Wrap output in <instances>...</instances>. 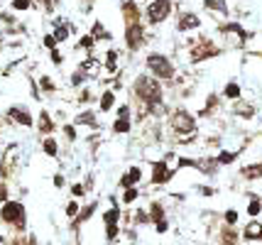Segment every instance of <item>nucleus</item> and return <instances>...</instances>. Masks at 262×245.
<instances>
[{"label": "nucleus", "mask_w": 262, "mask_h": 245, "mask_svg": "<svg viewBox=\"0 0 262 245\" xmlns=\"http://www.w3.org/2000/svg\"><path fill=\"white\" fill-rule=\"evenodd\" d=\"M167 123H169V130L177 135L174 142H179V145H194L196 142V138H199V118L191 110H186L184 105H177V108L169 110Z\"/></svg>", "instance_id": "f257e3e1"}, {"label": "nucleus", "mask_w": 262, "mask_h": 245, "mask_svg": "<svg viewBox=\"0 0 262 245\" xmlns=\"http://www.w3.org/2000/svg\"><path fill=\"white\" fill-rule=\"evenodd\" d=\"M130 88H133L135 101H142V103H147V105L164 103V83L157 76H152V74H137Z\"/></svg>", "instance_id": "f03ea898"}, {"label": "nucleus", "mask_w": 262, "mask_h": 245, "mask_svg": "<svg viewBox=\"0 0 262 245\" xmlns=\"http://www.w3.org/2000/svg\"><path fill=\"white\" fill-rule=\"evenodd\" d=\"M223 54V47L213 42L211 37H199V39H189V52H186V57H189V64H206V61H211V59H216Z\"/></svg>", "instance_id": "7ed1b4c3"}, {"label": "nucleus", "mask_w": 262, "mask_h": 245, "mask_svg": "<svg viewBox=\"0 0 262 245\" xmlns=\"http://www.w3.org/2000/svg\"><path fill=\"white\" fill-rule=\"evenodd\" d=\"M145 66H147V71L152 76H157L164 83H171L177 79V66H174V61L164 52H149L145 57Z\"/></svg>", "instance_id": "20e7f679"}, {"label": "nucleus", "mask_w": 262, "mask_h": 245, "mask_svg": "<svg viewBox=\"0 0 262 245\" xmlns=\"http://www.w3.org/2000/svg\"><path fill=\"white\" fill-rule=\"evenodd\" d=\"M0 221L23 233L25 228H27V211H25V204L23 201H15V198H8L5 204H0Z\"/></svg>", "instance_id": "39448f33"}, {"label": "nucleus", "mask_w": 262, "mask_h": 245, "mask_svg": "<svg viewBox=\"0 0 262 245\" xmlns=\"http://www.w3.org/2000/svg\"><path fill=\"white\" fill-rule=\"evenodd\" d=\"M216 32L218 35H223V39L228 42L230 47L235 49H243L248 44V39H250V32L243 27L240 23H233V20H226V23H218L216 25Z\"/></svg>", "instance_id": "423d86ee"}, {"label": "nucleus", "mask_w": 262, "mask_h": 245, "mask_svg": "<svg viewBox=\"0 0 262 245\" xmlns=\"http://www.w3.org/2000/svg\"><path fill=\"white\" fill-rule=\"evenodd\" d=\"M174 12V0H149L147 8H145V20L147 25L157 27V25L167 23Z\"/></svg>", "instance_id": "0eeeda50"}, {"label": "nucleus", "mask_w": 262, "mask_h": 245, "mask_svg": "<svg viewBox=\"0 0 262 245\" xmlns=\"http://www.w3.org/2000/svg\"><path fill=\"white\" fill-rule=\"evenodd\" d=\"M123 39H125V49L127 52H140V49L147 44V25L145 23H130L125 25V32H123Z\"/></svg>", "instance_id": "6e6552de"}, {"label": "nucleus", "mask_w": 262, "mask_h": 245, "mask_svg": "<svg viewBox=\"0 0 262 245\" xmlns=\"http://www.w3.org/2000/svg\"><path fill=\"white\" fill-rule=\"evenodd\" d=\"M133 123H135L133 105L123 103L115 108V120H113V125H111V130H113V135H127V132L133 130Z\"/></svg>", "instance_id": "1a4fd4ad"}, {"label": "nucleus", "mask_w": 262, "mask_h": 245, "mask_svg": "<svg viewBox=\"0 0 262 245\" xmlns=\"http://www.w3.org/2000/svg\"><path fill=\"white\" fill-rule=\"evenodd\" d=\"M5 118L10 120V123H15V125H20V128H32L34 123V116L30 113V108L23 103H12L8 110H5Z\"/></svg>", "instance_id": "9d476101"}, {"label": "nucleus", "mask_w": 262, "mask_h": 245, "mask_svg": "<svg viewBox=\"0 0 262 245\" xmlns=\"http://www.w3.org/2000/svg\"><path fill=\"white\" fill-rule=\"evenodd\" d=\"M201 25H204V20H201V15H199V12H194V10L177 12V32L189 35V32H196Z\"/></svg>", "instance_id": "9b49d317"}, {"label": "nucleus", "mask_w": 262, "mask_h": 245, "mask_svg": "<svg viewBox=\"0 0 262 245\" xmlns=\"http://www.w3.org/2000/svg\"><path fill=\"white\" fill-rule=\"evenodd\" d=\"M177 167H169L167 160H155L152 162V184H167L171 176H174Z\"/></svg>", "instance_id": "f8f14e48"}, {"label": "nucleus", "mask_w": 262, "mask_h": 245, "mask_svg": "<svg viewBox=\"0 0 262 245\" xmlns=\"http://www.w3.org/2000/svg\"><path fill=\"white\" fill-rule=\"evenodd\" d=\"M120 15H123V23H125V25L142 23V15H145V10L137 5V0H123V3H120Z\"/></svg>", "instance_id": "ddd939ff"}, {"label": "nucleus", "mask_w": 262, "mask_h": 245, "mask_svg": "<svg viewBox=\"0 0 262 245\" xmlns=\"http://www.w3.org/2000/svg\"><path fill=\"white\" fill-rule=\"evenodd\" d=\"M230 113L235 118H240V120H255V116H257V105L252 103V101L238 98V101H233V105H230Z\"/></svg>", "instance_id": "4468645a"}, {"label": "nucleus", "mask_w": 262, "mask_h": 245, "mask_svg": "<svg viewBox=\"0 0 262 245\" xmlns=\"http://www.w3.org/2000/svg\"><path fill=\"white\" fill-rule=\"evenodd\" d=\"M15 167H17V145H10L8 150L3 152V160H0V174L5 179H10L15 174Z\"/></svg>", "instance_id": "2eb2a0df"}, {"label": "nucleus", "mask_w": 262, "mask_h": 245, "mask_svg": "<svg viewBox=\"0 0 262 245\" xmlns=\"http://www.w3.org/2000/svg\"><path fill=\"white\" fill-rule=\"evenodd\" d=\"M74 125H76V128H93V130L101 128L98 116H96V110H91V108H86V110L76 113V118H74Z\"/></svg>", "instance_id": "dca6fc26"}, {"label": "nucleus", "mask_w": 262, "mask_h": 245, "mask_svg": "<svg viewBox=\"0 0 262 245\" xmlns=\"http://www.w3.org/2000/svg\"><path fill=\"white\" fill-rule=\"evenodd\" d=\"M37 130H39V135L45 138V135H52L54 130H57V123H54V118H52V113L47 110V108H42L39 110V116H37Z\"/></svg>", "instance_id": "f3484780"}, {"label": "nucleus", "mask_w": 262, "mask_h": 245, "mask_svg": "<svg viewBox=\"0 0 262 245\" xmlns=\"http://www.w3.org/2000/svg\"><path fill=\"white\" fill-rule=\"evenodd\" d=\"M52 27H54L52 35L57 37L59 44H61V42H69V37H71V25H69L64 17H54V20H52Z\"/></svg>", "instance_id": "a211bd4d"}, {"label": "nucleus", "mask_w": 262, "mask_h": 245, "mask_svg": "<svg viewBox=\"0 0 262 245\" xmlns=\"http://www.w3.org/2000/svg\"><path fill=\"white\" fill-rule=\"evenodd\" d=\"M201 5H204V10L213 12L218 17H228L230 15V8L226 0H201Z\"/></svg>", "instance_id": "6ab92c4d"}, {"label": "nucleus", "mask_w": 262, "mask_h": 245, "mask_svg": "<svg viewBox=\"0 0 262 245\" xmlns=\"http://www.w3.org/2000/svg\"><path fill=\"white\" fill-rule=\"evenodd\" d=\"M218 108H221V96H218V94H208V96H206L204 108L199 110V116H196V118H204V120H206V118L213 116Z\"/></svg>", "instance_id": "aec40b11"}, {"label": "nucleus", "mask_w": 262, "mask_h": 245, "mask_svg": "<svg viewBox=\"0 0 262 245\" xmlns=\"http://www.w3.org/2000/svg\"><path fill=\"white\" fill-rule=\"evenodd\" d=\"M240 176H243L245 182H257V179H262V160L260 162H250V164H245V167H240Z\"/></svg>", "instance_id": "412c9836"}, {"label": "nucleus", "mask_w": 262, "mask_h": 245, "mask_svg": "<svg viewBox=\"0 0 262 245\" xmlns=\"http://www.w3.org/2000/svg\"><path fill=\"white\" fill-rule=\"evenodd\" d=\"M79 66H81V69H83V71H86V74H89V76L93 79V76H98V74H101L103 61H101V59H96V57L91 54V52H89V54H86V59L81 61Z\"/></svg>", "instance_id": "4be33fe9"}, {"label": "nucleus", "mask_w": 262, "mask_h": 245, "mask_svg": "<svg viewBox=\"0 0 262 245\" xmlns=\"http://www.w3.org/2000/svg\"><path fill=\"white\" fill-rule=\"evenodd\" d=\"M142 179V169L140 167H130L125 174L120 176V189H130V187H137Z\"/></svg>", "instance_id": "5701e85b"}, {"label": "nucleus", "mask_w": 262, "mask_h": 245, "mask_svg": "<svg viewBox=\"0 0 262 245\" xmlns=\"http://www.w3.org/2000/svg\"><path fill=\"white\" fill-rule=\"evenodd\" d=\"M115 108V91L113 88H105L101 96H98V110L101 113H111Z\"/></svg>", "instance_id": "b1692460"}, {"label": "nucleus", "mask_w": 262, "mask_h": 245, "mask_svg": "<svg viewBox=\"0 0 262 245\" xmlns=\"http://www.w3.org/2000/svg\"><path fill=\"white\" fill-rule=\"evenodd\" d=\"M91 35L96 42H111L113 39V32L101 23V20H93V27H91Z\"/></svg>", "instance_id": "393cba45"}, {"label": "nucleus", "mask_w": 262, "mask_h": 245, "mask_svg": "<svg viewBox=\"0 0 262 245\" xmlns=\"http://www.w3.org/2000/svg\"><path fill=\"white\" fill-rule=\"evenodd\" d=\"M243 238H245V240H262V223L252 218V221L243 228Z\"/></svg>", "instance_id": "a878e982"}, {"label": "nucleus", "mask_w": 262, "mask_h": 245, "mask_svg": "<svg viewBox=\"0 0 262 245\" xmlns=\"http://www.w3.org/2000/svg\"><path fill=\"white\" fill-rule=\"evenodd\" d=\"M103 69H105V74H118V49H108L105 52V57H103Z\"/></svg>", "instance_id": "bb28decb"}, {"label": "nucleus", "mask_w": 262, "mask_h": 245, "mask_svg": "<svg viewBox=\"0 0 262 245\" xmlns=\"http://www.w3.org/2000/svg\"><path fill=\"white\" fill-rule=\"evenodd\" d=\"M89 79H91V76L81 69V66H76V69L71 71V76H69V86H71V88H81V86L89 83Z\"/></svg>", "instance_id": "cd10ccee"}, {"label": "nucleus", "mask_w": 262, "mask_h": 245, "mask_svg": "<svg viewBox=\"0 0 262 245\" xmlns=\"http://www.w3.org/2000/svg\"><path fill=\"white\" fill-rule=\"evenodd\" d=\"M223 98L226 101H238V98H243V88H240L238 81H228L226 86H223Z\"/></svg>", "instance_id": "c85d7f7f"}, {"label": "nucleus", "mask_w": 262, "mask_h": 245, "mask_svg": "<svg viewBox=\"0 0 262 245\" xmlns=\"http://www.w3.org/2000/svg\"><path fill=\"white\" fill-rule=\"evenodd\" d=\"M42 150H45L47 157H59V142L52 138V135H45V140H42Z\"/></svg>", "instance_id": "c756f323"}, {"label": "nucleus", "mask_w": 262, "mask_h": 245, "mask_svg": "<svg viewBox=\"0 0 262 245\" xmlns=\"http://www.w3.org/2000/svg\"><path fill=\"white\" fill-rule=\"evenodd\" d=\"M238 154H240V150H221L216 154V160H218L221 167H228V164H233L235 160H238Z\"/></svg>", "instance_id": "7c9ffc66"}, {"label": "nucleus", "mask_w": 262, "mask_h": 245, "mask_svg": "<svg viewBox=\"0 0 262 245\" xmlns=\"http://www.w3.org/2000/svg\"><path fill=\"white\" fill-rule=\"evenodd\" d=\"M39 91H42V94H57V83H54V79H52V76H39Z\"/></svg>", "instance_id": "2f4dec72"}, {"label": "nucleus", "mask_w": 262, "mask_h": 245, "mask_svg": "<svg viewBox=\"0 0 262 245\" xmlns=\"http://www.w3.org/2000/svg\"><path fill=\"white\" fill-rule=\"evenodd\" d=\"M221 240H223V245H238V233L233 231V226H223Z\"/></svg>", "instance_id": "473e14b6"}, {"label": "nucleus", "mask_w": 262, "mask_h": 245, "mask_svg": "<svg viewBox=\"0 0 262 245\" xmlns=\"http://www.w3.org/2000/svg\"><path fill=\"white\" fill-rule=\"evenodd\" d=\"M118 221H120V209L118 206H113V209H108L103 213V223L105 226H118Z\"/></svg>", "instance_id": "72a5a7b5"}, {"label": "nucleus", "mask_w": 262, "mask_h": 245, "mask_svg": "<svg viewBox=\"0 0 262 245\" xmlns=\"http://www.w3.org/2000/svg\"><path fill=\"white\" fill-rule=\"evenodd\" d=\"M93 47H96V39H93L91 32H89V35H81V37H79V44H76V49H86V52H93Z\"/></svg>", "instance_id": "f704fd0d"}, {"label": "nucleus", "mask_w": 262, "mask_h": 245, "mask_svg": "<svg viewBox=\"0 0 262 245\" xmlns=\"http://www.w3.org/2000/svg\"><path fill=\"white\" fill-rule=\"evenodd\" d=\"M149 218H152L155 223L164 218V206H162L160 201H152V206H149Z\"/></svg>", "instance_id": "c9c22d12"}, {"label": "nucleus", "mask_w": 262, "mask_h": 245, "mask_svg": "<svg viewBox=\"0 0 262 245\" xmlns=\"http://www.w3.org/2000/svg\"><path fill=\"white\" fill-rule=\"evenodd\" d=\"M10 8L15 12H25L34 8V0H10Z\"/></svg>", "instance_id": "e433bc0d"}, {"label": "nucleus", "mask_w": 262, "mask_h": 245, "mask_svg": "<svg viewBox=\"0 0 262 245\" xmlns=\"http://www.w3.org/2000/svg\"><path fill=\"white\" fill-rule=\"evenodd\" d=\"M260 211H262V198H257V196H252L250 198V204H248V216H260Z\"/></svg>", "instance_id": "4c0bfd02"}, {"label": "nucleus", "mask_w": 262, "mask_h": 245, "mask_svg": "<svg viewBox=\"0 0 262 245\" xmlns=\"http://www.w3.org/2000/svg\"><path fill=\"white\" fill-rule=\"evenodd\" d=\"M93 211H96V204H91V206H86V209H81V211H79V216H76V223H74V226H79V223L89 221V218L93 216Z\"/></svg>", "instance_id": "58836bf2"}, {"label": "nucleus", "mask_w": 262, "mask_h": 245, "mask_svg": "<svg viewBox=\"0 0 262 245\" xmlns=\"http://www.w3.org/2000/svg\"><path fill=\"white\" fill-rule=\"evenodd\" d=\"M137 196H140V191H137V187L123 189V204H133V201H135Z\"/></svg>", "instance_id": "ea45409f"}, {"label": "nucleus", "mask_w": 262, "mask_h": 245, "mask_svg": "<svg viewBox=\"0 0 262 245\" xmlns=\"http://www.w3.org/2000/svg\"><path fill=\"white\" fill-rule=\"evenodd\" d=\"M91 98H93L91 88H83V86H81V94H79V98H76V103H81V105H89V103H91Z\"/></svg>", "instance_id": "a19ab883"}, {"label": "nucleus", "mask_w": 262, "mask_h": 245, "mask_svg": "<svg viewBox=\"0 0 262 245\" xmlns=\"http://www.w3.org/2000/svg\"><path fill=\"white\" fill-rule=\"evenodd\" d=\"M49 59H52V64H54V66H61V64H64V54H61V49H52V52H49Z\"/></svg>", "instance_id": "79ce46f5"}, {"label": "nucleus", "mask_w": 262, "mask_h": 245, "mask_svg": "<svg viewBox=\"0 0 262 245\" xmlns=\"http://www.w3.org/2000/svg\"><path fill=\"white\" fill-rule=\"evenodd\" d=\"M223 221H226V226H235V223H238V211L228 209L226 213H223Z\"/></svg>", "instance_id": "37998d69"}, {"label": "nucleus", "mask_w": 262, "mask_h": 245, "mask_svg": "<svg viewBox=\"0 0 262 245\" xmlns=\"http://www.w3.org/2000/svg\"><path fill=\"white\" fill-rule=\"evenodd\" d=\"M42 44H45L49 52L59 47V42H57V37H54V35H45V37H42Z\"/></svg>", "instance_id": "c03bdc74"}, {"label": "nucleus", "mask_w": 262, "mask_h": 245, "mask_svg": "<svg viewBox=\"0 0 262 245\" xmlns=\"http://www.w3.org/2000/svg\"><path fill=\"white\" fill-rule=\"evenodd\" d=\"M79 204H76V201H69L67 204V216L69 218H76V216H79Z\"/></svg>", "instance_id": "a18cd8bd"}, {"label": "nucleus", "mask_w": 262, "mask_h": 245, "mask_svg": "<svg viewBox=\"0 0 262 245\" xmlns=\"http://www.w3.org/2000/svg\"><path fill=\"white\" fill-rule=\"evenodd\" d=\"M64 135L69 138V142H76V125H74V123L64 125Z\"/></svg>", "instance_id": "49530a36"}, {"label": "nucleus", "mask_w": 262, "mask_h": 245, "mask_svg": "<svg viewBox=\"0 0 262 245\" xmlns=\"http://www.w3.org/2000/svg\"><path fill=\"white\" fill-rule=\"evenodd\" d=\"M149 221H152V218H149V213H147V211H142V209H140V211L135 213V223H137V226H142V223H149Z\"/></svg>", "instance_id": "de8ad7c7"}, {"label": "nucleus", "mask_w": 262, "mask_h": 245, "mask_svg": "<svg viewBox=\"0 0 262 245\" xmlns=\"http://www.w3.org/2000/svg\"><path fill=\"white\" fill-rule=\"evenodd\" d=\"M118 233H120V228H118V226H105V238H108L111 243L118 238Z\"/></svg>", "instance_id": "09e8293b"}, {"label": "nucleus", "mask_w": 262, "mask_h": 245, "mask_svg": "<svg viewBox=\"0 0 262 245\" xmlns=\"http://www.w3.org/2000/svg\"><path fill=\"white\" fill-rule=\"evenodd\" d=\"M10 198V191H8V184L5 182H0V204H5Z\"/></svg>", "instance_id": "8fccbe9b"}, {"label": "nucleus", "mask_w": 262, "mask_h": 245, "mask_svg": "<svg viewBox=\"0 0 262 245\" xmlns=\"http://www.w3.org/2000/svg\"><path fill=\"white\" fill-rule=\"evenodd\" d=\"M155 228H157V233H167V228H169V223H167V218H162V221L155 223Z\"/></svg>", "instance_id": "3c124183"}, {"label": "nucleus", "mask_w": 262, "mask_h": 245, "mask_svg": "<svg viewBox=\"0 0 262 245\" xmlns=\"http://www.w3.org/2000/svg\"><path fill=\"white\" fill-rule=\"evenodd\" d=\"M71 194H74V196H83V194H86V187H83V184H74V187H71Z\"/></svg>", "instance_id": "603ef678"}, {"label": "nucleus", "mask_w": 262, "mask_h": 245, "mask_svg": "<svg viewBox=\"0 0 262 245\" xmlns=\"http://www.w3.org/2000/svg\"><path fill=\"white\" fill-rule=\"evenodd\" d=\"M199 194H201V196H213V189L211 187H199Z\"/></svg>", "instance_id": "864d4df0"}, {"label": "nucleus", "mask_w": 262, "mask_h": 245, "mask_svg": "<svg viewBox=\"0 0 262 245\" xmlns=\"http://www.w3.org/2000/svg\"><path fill=\"white\" fill-rule=\"evenodd\" d=\"M54 187L57 189L64 187V174H54Z\"/></svg>", "instance_id": "5fc2aeb1"}, {"label": "nucleus", "mask_w": 262, "mask_h": 245, "mask_svg": "<svg viewBox=\"0 0 262 245\" xmlns=\"http://www.w3.org/2000/svg\"><path fill=\"white\" fill-rule=\"evenodd\" d=\"M250 57H255V59H262V49H257V52H250Z\"/></svg>", "instance_id": "6e6d98bb"}, {"label": "nucleus", "mask_w": 262, "mask_h": 245, "mask_svg": "<svg viewBox=\"0 0 262 245\" xmlns=\"http://www.w3.org/2000/svg\"><path fill=\"white\" fill-rule=\"evenodd\" d=\"M0 245H5V238H3V235H0Z\"/></svg>", "instance_id": "4d7b16f0"}, {"label": "nucleus", "mask_w": 262, "mask_h": 245, "mask_svg": "<svg viewBox=\"0 0 262 245\" xmlns=\"http://www.w3.org/2000/svg\"><path fill=\"white\" fill-rule=\"evenodd\" d=\"M81 3H96V0H81Z\"/></svg>", "instance_id": "13d9d810"}]
</instances>
